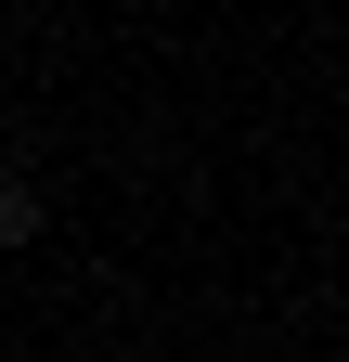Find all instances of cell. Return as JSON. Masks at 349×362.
Segmentation results:
<instances>
[{
  "label": "cell",
  "mask_w": 349,
  "mask_h": 362,
  "mask_svg": "<svg viewBox=\"0 0 349 362\" xmlns=\"http://www.w3.org/2000/svg\"><path fill=\"white\" fill-rule=\"evenodd\" d=\"M39 220H52V207H39V168H0V259L39 246Z\"/></svg>",
  "instance_id": "obj_1"
}]
</instances>
